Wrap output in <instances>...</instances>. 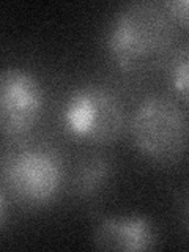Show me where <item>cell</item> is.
I'll use <instances>...</instances> for the list:
<instances>
[{"instance_id": "6da1fadb", "label": "cell", "mask_w": 189, "mask_h": 252, "mask_svg": "<svg viewBox=\"0 0 189 252\" xmlns=\"http://www.w3.org/2000/svg\"><path fill=\"white\" fill-rule=\"evenodd\" d=\"M173 38V21L162 5L128 3L118 11L107 30V51L123 71H136L155 63Z\"/></svg>"}, {"instance_id": "7a4b0ae2", "label": "cell", "mask_w": 189, "mask_h": 252, "mask_svg": "<svg viewBox=\"0 0 189 252\" xmlns=\"http://www.w3.org/2000/svg\"><path fill=\"white\" fill-rule=\"evenodd\" d=\"M131 137L148 159L170 164L180 159L189 142V120L178 102L164 94H150L131 118Z\"/></svg>"}, {"instance_id": "3957f363", "label": "cell", "mask_w": 189, "mask_h": 252, "mask_svg": "<svg viewBox=\"0 0 189 252\" xmlns=\"http://www.w3.org/2000/svg\"><path fill=\"white\" fill-rule=\"evenodd\" d=\"M63 122L76 137L110 144L123 131V110L112 93L101 87L76 90L63 107Z\"/></svg>"}, {"instance_id": "277c9868", "label": "cell", "mask_w": 189, "mask_h": 252, "mask_svg": "<svg viewBox=\"0 0 189 252\" xmlns=\"http://www.w3.org/2000/svg\"><path fill=\"white\" fill-rule=\"evenodd\" d=\"M3 173L16 199L33 207L54 200L62 183L59 158L41 148H27L13 155Z\"/></svg>"}, {"instance_id": "5b68a950", "label": "cell", "mask_w": 189, "mask_h": 252, "mask_svg": "<svg viewBox=\"0 0 189 252\" xmlns=\"http://www.w3.org/2000/svg\"><path fill=\"white\" fill-rule=\"evenodd\" d=\"M44 104L38 79L22 68H6L0 74V125L5 136L29 132L39 120Z\"/></svg>"}, {"instance_id": "8992f818", "label": "cell", "mask_w": 189, "mask_h": 252, "mask_svg": "<svg viewBox=\"0 0 189 252\" xmlns=\"http://www.w3.org/2000/svg\"><path fill=\"white\" fill-rule=\"evenodd\" d=\"M93 241L102 251L142 252L155 246L156 230L144 216L107 218L94 228Z\"/></svg>"}, {"instance_id": "52a82bcc", "label": "cell", "mask_w": 189, "mask_h": 252, "mask_svg": "<svg viewBox=\"0 0 189 252\" xmlns=\"http://www.w3.org/2000/svg\"><path fill=\"white\" fill-rule=\"evenodd\" d=\"M169 81L178 98L189 104V43L183 44L173 54L169 68Z\"/></svg>"}, {"instance_id": "ba28073f", "label": "cell", "mask_w": 189, "mask_h": 252, "mask_svg": "<svg viewBox=\"0 0 189 252\" xmlns=\"http://www.w3.org/2000/svg\"><path fill=\"white\" fill-rule=\"evenodd\" d=\"M107 177H109V164L104 159H101V158H94V159L85 162V165L79 172L77 189L82 194L90 195L93 192H96L99 186L102 188Z\"/></svg>"}, {"instance_id": "9c48e42d", "label": "cell", "mask_w": 189, "mask_h": 252, "mask_svg": "<svg viewBox=\"0 0 189 252\" xmlns=\"http://www.w3.org/2000/svg\"><path fill=\"white\" fill-rule=\"evenodd\" d=\"M162 6L173 22L189 29V0H170L164 2Z\"/></svg>"}]
</instances>
